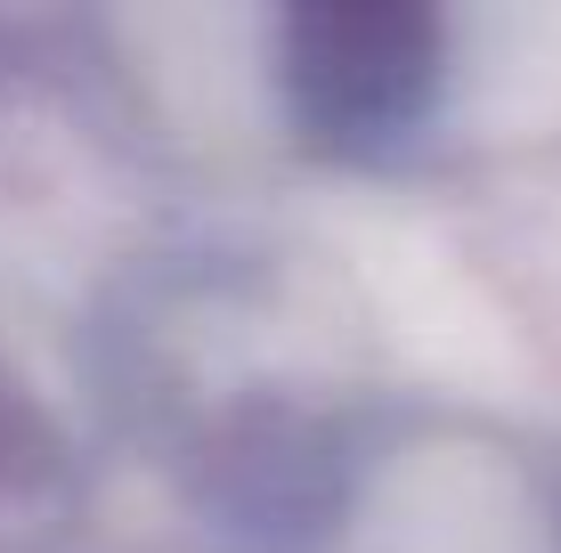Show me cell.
<instances>
[{
  "instance_id": "1",
  "label": "cell",
  "mask_w": 561,
  "mask_h": 553,
  "mask_svg": "<svg viewBox=\"0 0 561 553\" xmlns=\"http://www.w3.org/2000/svg\"><path fill=\"white\" fill-rule=\"evenodd\" d=\"M448 33L415 0H325L277 33V90L301 147L334 163H391L432 123Z\"/></svg>"
}]
</instances>
